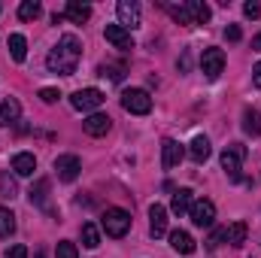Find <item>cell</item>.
Listing matches in <instances>:
<instances>
[{"mask_svg": "<svg viewBox=\"0 0 261 258\" xmlns=\"http://www.w3.org/2000/svg\"><path fill=\"white\" fill-rule=\"evenodd\" d=\"M170 246L179 252V255H192L197 246H195V237L189 231H170Z\"/></svg>", "mask_w": 261, "mask_h": 258, "instance_id": "15", "label": "cell"}, {"mask_svg": "<svg viewBox=\"0 0 261 258\" xmlns=\"http://www.w3.org/2000/svg\"><path fill=\"white\" fill-rule=\"evenodd\" d=\"M6 258H28V249L21 243H15L12 249H6Z\"/></svg>", "mask_w": 261, "mask_h": 258, "instance_id": "35", "label": "cell"}, {"mask_svg": "<svg viewBox=\"0 0 261 258\" xmlns=\"http://www.w3.org/2000/svg\"><path fill=\"white\" fill-rule=\"evenodd\" d=\"M192 203H195V192H192V189H179V192L173 194V200H170V210H173L176 216H186V213L192 210Z\"/></svg>", "mask_w": 261, "mask_h": 258, "instance_id": "19", "label": "cell"}, {"mask_svg": "<svg viewBox=\"0 0 261 258\" xmlns=\"http://www.w3.org/2000/svg\"><path fill=\"white\" fill-rule=\"evenodd\" d=\"M167 12H170L179 24H195V15H192V6H189V3H170Z\"/></svg>", "mask_w": 261, "mask_h": 258, "instance_id": "22", "label": "cell"}, {"mask_svg": "<svg viewBox=\"0 0 261 258\" xmlns=\"http://www.w3.org/2000/svg\"><path fill=\"white\" fill-rule=\"evenodd\" d=\"M64 18H70L73 24H85L91 18V6L88 3H79V0H70L64 9Z\"/></svg>", "mask_w": 261, "mask_h": 258, "instance_id": "16", "label": "cell"}, {"mask_svg": "<svg viewBox=\"0 0 261 258\" xmlns=\"http://www.w3.org/2000/svg\"><path fill=\"white\" fill-rule=\"evenodd\" d=\"M100 228L107 231V237H125L130 228V213L128 210H122V207H110L107 213H103V219H100Z\"/></svg>", "mask_w": 261, "mask_h": 258, "instance_id": "2", "label": "cell"}, {"mask_svg": "<svg viewBox=\"0 0 261 258\" xmlns=\"http://www.w3.org/2000/svg\"><path fill=\"white\" fill-rule=\"evenodd\" d=\"M34 258H46V252H43V249H37V255Z\"/></svg>", "mask_w": 261, "mask_h": 258, "instance_id": "38", "label": "cell"}, {"mask_svg": "<svg viewBox=\"0 0 261 258\" xmlns=\"http://www.w3.org/2000/svg\"><path fill=\"white\" fill-rule=\"evenodd\" d=\"M79 170H82V161L76 155H58L55 158V173H58L61 183H73L79 176Z\"/></svg>", "mask_w": 261, "mask_h": 258, "instance_id": "10", "label": "cell"}, {"mask_svg": "<svg viewBox=\"0 0 261 258\" xmlns=\"http://www.w3.org/2000/svg\"><path fill=\"white\" fill-rule=\"evenodd\" d=\"M55 258H79V252H76V243L61 240V243H58V252H55Z\"/></svg>", "mask_w": 261, "mask_h": 258, "instance_id": "30", "label": "cell"}, {"mask_svg": "<svg viewBox=\"0 0 261 258\" xmlns=\"http://www.w3.org/2000/svg\"><path fill=\"white\" fill-rule=\"evenodd\" d=\"M12 170H15V176H34L37 158H34L31 152H18V155L12 158Z\"/></svg>", "mask_w": 261, "mask_h": 258, "instance_id": "18", "label": "cell"}, {"mask_svg": "<svg viewBox=\"0 0 261 258\" xmlns=\"http://www.w3.org/2000/svg\"><path fill=\"white\" fill-rule=\"evenodd\" d=\"M189 6H192V15H195V24H206L210 21V6L206 3H200V0H189Z\"/></svg>", "mask_w": 261, "mask_h": 258, "instance_id": "29", "label": "cell"}, {"mask_svg": "<svg viewBox=\"0 0 261 258\" xmlns=\"http://www.w3.org/2000/svg\"><path fill=\"white\" fill-rule=\"evenodd\" d=\"M113 128V119L107 116V113H91L85 122H82V131L88 134V137H107Z\"/></svg>", "mask_w": 261, "mask_h": 258, "instance_id": "11", "label": "cell"}, {"mask_svg": "<svg viewBox=\"0 0 261 258\" xmlns=\"http://www.w3.org/2000/svg\"><path fill=\"white\" fill-rule=\"evenodd\" d=\"M18 194V186H15V179L9 176V170H0V197H15Z\"/></svg>", "mask_w": 261, "mask_h": 258, "instance_id": "26", "label": "cell"}, {"mask_svg": "<svg viewBox=\"0 0 261 258\" xmlns=\"http://www.w3.org/2000/svg\"><path fill=\"white\" fill-rule=\"evenodd\" d=\"M252 46H255V49H261V34L255 37V40H252Z\"/></svg>", "mask_w": 261, "mask_h": 258, "instance_id": "37", "label": "cell"}, {"mask_svg": "<svg viewBox=\"0 0 261 258\" xmlns=\"http://www.w3.org/2000/svg\"><path fill=\"white\" fill-rule=\"evenodd\" d=\"M182 158H186V149H182L176 140L167 137V140L161 143V167H164V170H173V167L182 164Z\"/></svg>", "mask_w": 261, "mask_h": 258, "instance_id": "9", "label": "cell"}, {"mask_svg": "<svg viewBox=\"0 0 261 258\" xmlns=\"http://www.w3.org/2000/svg\"><path fill=\"white\" fill-rule=\"evenodd\" d=\"M12 231H15V216L6 207H0V237L6 240V237H12Z\"/></svg>", "mask_w": 261, "mask_h": 258, "instance_id": "27", "label": "cell"}, {"mask_svg": "<svg viewBox=\"0 0 261 258\" xmlns=\"http://www.w3.org/2000/svg\"><path fill=\"white\" fill-rule=\"evenodd\" d=\"M9 55H12V61H24L28 58V40L21 34H12L9 37Z\"/></svg>", "mask_w": 261, "mask_h": 258, "instance_id": "23", "label": "cell"}, {"mask_svg": "<svg viewBox=\"0 0 261 258\" xmlns=\"http://www.w3.org/2000/svg\"><path fill=\"white\" fill-rule=\"evenodd\" d=\"M225 37H228V40H231V43H237V40H240V37H243V31H240V28H237V24H228V28H225Z\"/></svg>", "mask_w": 261, "mask_h": 258, "instance_id": "34", "label": "cell"}, {"mask_svg": "<svg viewBox=\"0 0 261 258\" xmlns=\"http://www.w3.org/2000/svg\"><path fill=\"white\" fill-rule=\"evenodd\" d=\"M100 104H103V91H97V88H79L70 94V107L79 113H94V110H100Z\"/></svg>", "mask_w": 261, "mask_h": 258, "instance_id": "4", "label": "cell"}, {"mask_svg": "<svg viewBox=\"0 0 261 258\" xmlns=\"http://www.w3.org/2000/svg\"><path fill=\"white\" fill-rule=\"evenodd\" d=\"M122 107L134 113V116H146L149 110H152V97H149V91L146 88H128L125 94H122Z\"/></svg>", "mask_w": 261, "mask_h": 258, "instance_id": "5", "label": "cell"}, {"mask_svg": "<svg viewBox=\"0 0 261 258\" xmlns=\"http://www.w3.org/2000/svg\"><path fill=\"white\" fill-rule=\"evenodd\" d=\"M149 231H152V237H164L167 234V210L161 203L149 207Z\"/></svg>", "mask_w": 261, "mask_h": 258, "instance_id": "13", "label": "cell"}, {"mask_svg": "<svg viewBox=\"0 0 261 258\" xmlns=\"http://www.w3.org/2000/svg\"><path fill=\"white\" fill-rule=\"evenodd\" d=\"M246 234H249L246 222H234V225L225 228V240H228L231 246H243V243H246Z\"/></svg>", "mask_w": 261, "mask_h": 258, "instance_id": "20", "label": "cell"}, {"mask_svg": "<svg viewBox=\"0 0 261 258\" xmlns=\"http://www.w3.org/2000/svg\"><path fill=\"white\" fill-rule=\"evenodd\" d=\"M189 219L195 222L197 228H210L213 222H216V203L213 200H206V197H200L192 203V210H189Z\"/></svg>", "mask_w": 261, "mask_h": 258, "instance_id": "7", "label": "cell"}, {"mask_svg": "<svg viewBox=\"0 0 261 258\" xmlns=\"http://www.w3.org/2000/svg\"><path fill=\"white\" fill-rule=\"evenodd\" d=\"M46 194H49V183H46V179H40L37 186H31L28 197H31V203H34V207H43V203H46Z\"/></svg>", "mask_w": 261, "mask_h": 258, "instance_id": "28", "label": "cell"}, {"mask_svg": "<svg viewBox=\"0 0 261 258\" xmlns=\"http://www.w3.org/2000/svg\"><path fill=\"white\" fill-rule=\"evenodd\" d=\"M243 158H246V146H243V143H228L225 152H222V170H225L231 179H240Z\"/></svg>", "mask_w": 261, "mask_h": 258, "instance_id": "3", "label": "cell"}, {"mask_svg": "<svg viewBox=\"0 0 261 258\" xmlns=\"http://www.w3.org/2000/svg\"><path fill=\"white\" fill-rule=\"evenodd\" d=\"M100 76H110V79H116V82H119L125 73H122V67H100Z\"/></svg>", "mask_w": 261, "mask_h": 258, "instance_id": "33", "label": "cell"}, {"mask_svg": "<svg viewBox=\"0 0 261 258\" xmlns=\"http://www.w3.org/2000/svg\"><path fill=\"white\" fill-rule=\"evenodd\" d=\"M243 15H246V18H258L261 15V3H255V0L243 3Z\"/></svg>", "mask_w": 261, "mask_h": 258, "instance_id": "32", "label": "cell"}, {"mask_svg": "<svg viewBox=\"0 0 261 258\" xmlns=\"http://www.w3.org/2000/svg\"><path fill=\"white\" fill-rule=\"evenodd\" d=\"M210 152H213V146H210V140H206L203 134H197L195 140H192V146H189V158H192L195 164H203V161L210 158Z\"/></svg>", "mask_w": 261, "mask_h": 258, "instance_id": "17", "label": "cell"}, {"mask_svg": "<svg viewBox=\"0 0 261 258\" xmlns=\"http://www.w3.org/2000/svg\"><path fill=\"white\" fill-rule=\"evenodd\" d=\"M252 85H255V88H261V61L255 64V70H252Z\"/></svg>", "mask_w": 261, "mask_h": 258, "instance_id": "36", "label": "cell"}, {"mask_svg": "<svg viewBox=\"0 0 261 258\" xmlns=\"http://www.w3.org/2000/svg\"><path fill=\"white\" fill-rule=\"evenodd\" d=\"M116 12H119V24H122L125 31H134V28H140V24H143L140 3H137V0H119Z\"/></svg>", "mask_w": 261, "mask_h": 258, "instance_id": "8", "label": "cell"}, {"mask_svg": "<svg viewBox=\"0 0 261 258\" xmlns=\"http://www.w3.org/2000/svg\"><path fill=\"white\" fill-rule=\"evenodd\" d=\"M103 37H107V43H113L116 49H125V52L134 49V37H130V31H125L122 24H107V28H103Z\"/></svg>", "mask_w": 261, "mask_h": 258, "instance_id": "12", "label": "cell"}, {"mask_svg": "<svg viewBox=\"0 0 261 258\" xmlns=\"http://www.w3.org/2000/svg\"><path fill=\"white\" fill-rule=\"evenodd\" d=\"M243 131L249 137H261V113L258 110H243Z\"/></svg>", "mask_w": 261, "mask_h": 258, "instance_id": "21", "label": "cell"}, {"mask_svg": "<svg viewBox=\"0 0 261 258\" xmlns=\"http://www.w3.org/2000/svg\"><path fill=\"white\" fill-rule=\"evenodd\" d=\"M58 97H61L58 88H40V100H43V104H55Z\"/></svg>", "mask_w": 261, "mask_h": 258, "instance_id": "31", "label": "cell"}, {"mask_svg": "<svg viewBox=\"0 0 261 258\" xmlns=\"http://www.w3.org/2000/svg\"><path fill=\"white\" fill-rule=\"evenodd\" d=\"M200 70H203V76L210 79V82H216L219 76H222V70H225V52L222 49H203V55H200Z\"/></svg>", "mask_w": 261, "mask_h": 258, "instance_id": "6", "label": "cell"}, {"mask_svg": "<svg viewBox=\"0 0 261 258\" xmlns=\"http://www.w3.org/2000/svg\"><path fill=\"white\" fill-rule=\"evenodd\" d=\"M40 12H43V6H40L37 0H24V3L18 6V18H21V21H34Z\"/></svg>", "mask_w": 261, "mask_h": 258, "instance_id": "25", "label": "cell"}, {"mask_svg": "<svg viewBox=\"0 0 261 258\" xmlns=\"http://www.w3.org/2000/svg\"><path fill=\"white\" fill-rule=\"evenodd\" d=\"M82 246H88V249H97L100 246V231H97L94 222H85L82 225Z\"/></svg>", "mask_w": 261, "mask_h": 258, "instance_id": "24", "label": "cell"}, {"mask_svg": "<svg viewBox=\"0 0 261 258\" xmlns=\"http://www.w3.org/2000/svg\"><path fill=\"white\" fill-rule=\"evenodd\" d=\"M79 58H82V43H79V37H76V34H64V37L52 46V52H49V58H46V67H49L52 73L73 76Z\"/></svg>", "mask_w": 261, "mask_h": 258, "instance_id": "1", "label": "cell"}, {"mask_svg": "<svg viewBox=\"0 0 261 258\" xmlns=\"http://www.w3.org/2000/svg\"><path fill=\"white\" fill-rule=\"evenodd\" d=\"M18 116H21V104H18L15 97H3V100H0V128L12 125Z\"/></svg>", "mask_w": 261, "mask_h": 258, "instance_id": "14", "label": "cell"}]
</instances>
